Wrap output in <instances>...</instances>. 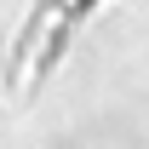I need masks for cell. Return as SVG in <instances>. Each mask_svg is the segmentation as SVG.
Here are the masks:
<instances>
[{
	"label": "cell",
	"instance_id": "6da1fadb",
	"mask_svg": "<svg viewBox=\"0 0 149 149\" xmlns=\"http://www.w3.org/2000/svg\"><path fill=\"white\" fill-rule=\"evenodd\" d=\"M109 0H35V12L23 23V35L12 40V57H6V86H35L69 57L74 35L103 12Z\"/></svg>",
	"mask_w": 149,
	"mask_h": 149
}]
</instances>
